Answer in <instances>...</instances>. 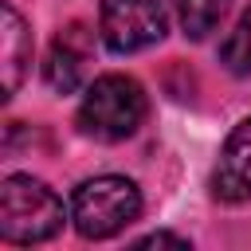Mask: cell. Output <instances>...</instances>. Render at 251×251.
<instances>
[{
  "label": "cell",
  "mask_w": 251,
  "mask_h": 251,
  "mask_svg": "<svg viewBox=\"0 0 251 251\" xmlns=\"http://www.w3.org/2000/svg\"><path fill=\"white\" fill-rule=\"evenodd\" d=\"M145 118V90L129 75H98L78 106V129L94 141H126Z\"/></svg>",
  "instance_id": "1"
},
{
  "label": "cell",
  "mask_w": 251,
  "mask_h": 251,
  "mask_svg": "<svg viewBox=\"0 0 251 251\" xmlns=\"http://www.w3.org/2000/svg\"><path fill=\"white\" fill-rule=\"evenodd\" d=\"M67 212L63 200L35 176H4L0 184V239L4 243H43L59 235Z\"/></svg>",
  "instance_id": "2"
},
{
  "label": "cell",
  "mask_w": 251,
  "mask_h": 251,
  "mask_svg": "<svg viewBox=\"0 0 251 251\" xmlns=\"http://www.w3.org/2000/svg\"><path fill=\"white\" fill-rule=\"evenodd\" d=\"M141 216V192L126 176H94L78 184L71 200V220L82 239H110Z\"/></svg>",
  "instance_id": "3"
},
{
  "label": "cell",
  "mask_w": 251,
  "mask_h": 251,
  "mask_svg": "<svg viewBox=\"0 0 251 251\" xmlns=\"http://www.w3.org/2000/svg\"><path fill=\"white\" fill-rule=\"evenodd\" d=\"M169 27L161 0H102L98 4V31L102 43L118 55L153 47Z\"/></svg>",
  "instance_id": "4"
},
{
  "label": "cell",
  "mask_w": 251,
  "mask_h": 251,
  "mask_svg": "<svg viewBox=\"0 0 251 251\" xmlns=\"http://www.w3.org/2000/svg\"><path fill=\"white\" fill-rule=\"evenodd\" d=\"M212 192L227 204L251 200V118H243L227 133L220 161H216V173H212Z\"/></svg>",
  "instance_id": "5"
},
{
  "label": "cell",
  "mask_w": 251,
  "mask_h": 251,
  "mask_svg": "<svg viewBox=\"0 0 251 251\" xmlns=\"http://www.w3.org/2000/svg\"><path fill=\"white\" fill-rule=\"evenodd\" d=\"M86 51H90V39H86V27L82 24H71L55 43H51V55L43 63V78L55 94H75L78 82H82V63H86Z\"/></svg>",
  "instance_id": "6"
},
{
  "label": "cell",
  "mask_w": 251,
  "mask_h": 251,
  "mask_svg": "<svg viewBox=\"0 0 251 251\" xmlns=\"http://www.w3.org/2000/svg\"><path fill=\"white\" fill-rule=\"evenodd\" d=\"M31 63V31L24 16L4 0L0 4V67H4V98H12Z\"/></svg>",
  "instance_id": "7"
},
{
  "label": "cell",
  "mask_w": 251,
  "mask_h": 251,
  "mask_svg": "<svg viewBox=\"0 0 251 251\" xmlns=\"http://www.w3.org/2000/svg\"><path fill=\"white\" fill-rule=\"evenodd\" d=\"M176 8V20L184 27L188 39H204L227 12V0H173Z\"/></svg>",
  "instance_id": "8"
},
{
  "label": "cell",
  "mask_w": 251,
  "mask_h": 251,
  "mask_svg": "<svg viewBox=\"0 0 251 251\" xmlns=\"http://www.w3.org/2000/svg\"><path fill=\"white\" fill-rule=\"evenodd\" d=\"M220 63L231 75H251V4L239 16V24L227 31V39L220 43Z\"/></svg>",
  "instance_id": "9"
},
{
  "label": "cell",
  "mask_w": 251,
  "mask_h": 251,
  "mask_svg": "<svg viewBox=\"0 0 251 251\" xmlns=\"http://www.w3.org/2000/svg\"><path fill=\"white\" fill-rule=\"evenodd\" d=\"M137 247H188V239H180V235H169V231H153V235H145V239H137Z\"/></svg>",
  "instance_id": "10"
}]
</instances>
